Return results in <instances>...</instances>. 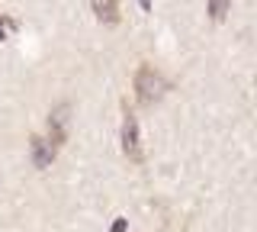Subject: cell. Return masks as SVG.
Instances as JSON below:
<instances>
[{
    "mask_svg": "<svg viewBox=\"0 0 257 232\" xmlns=\"http://www.w3.org/2000/svg\"><path fill=\"white\" fill-rule=\"evenodd\" d=\"M164 91H167V84L161 78V71H155L151 65H142L135 71V97H139V103L151 107V103H158L164 97Z\"/></svg>",
    "mask_w": 257,
    "mask_h": 232,
    "instance_id": "cell-1",
    "label": "cell"
},
{
    "mask_svg": "<svg viewBox=\"0 0 257 232\" xmlns=\"http://www.w3.org/2000/svg\"><path fill=\"white\" fill-rule=\"evenodd\" d=\"M68 126H71V103H58L48 113V142L55 148H61L68 142Z\"/></svg>",
    "mask_w": 257,
    "mask_h": 232,
    "instance_id": "cell-2",
    "label": "cell"
},
{
    "mask_svg": "<svg viewBox=\"0 0 257 232\" xmlns=\"http://www.w3.org/2000/svg\"><path fill=\"white\" fill-rule=\"evenodd\" d=\"M122 151L128 162L139 165L142 162V142H139V119H135L132 113H125L122 119Z\"/></svg>",
    "mask_w": 257,
    "mask_h": 232,
    "instance_id": "cell-3",
    "label": "cell"
},
{
    "mask_svg": "<svg viewBox=\"0 0 257 232\" xmlns=\"http://www.w3.org/2000/svg\"><path fill=\"white\" fill-rule=\"evenodd\" d=\"M29 155H32V165L36 168H48L55 162V155H58V148H55L48 139H42V135H32L29 139Z\"/></svg>",
    "mask_w": 257,
    "mask_h": 232,
    "instance_id": "cell-4",
    "label": "cell"
},
{
    "mask_svg": "<svg viewBox=\"0 0 257 232\" xmlns=\"http://www.w3.org/2000/svg\"><path fill=\"white\" fill-rule=\"evenodd\" d=\"M93 13H96L100 23L116 26V23H119V0H93Z\"/></svg>",
    "mask_w": 257,
    "mask_h": 232,
    "instance_id": "cell-5",
    "label": "cell"
},
{
    "mask_svg": "<svg viewBox=\"0 0 257 232\" xmlns=\"http://www.w3.org/2000/svg\"><path fill=\"white\" fill-rule=\"evenodd\" d=\"M228 7H231V0H209V17H212V23H222Z\"/></svg>",
    "mask_w": 257,
    "mask_h": 232,
    "instance_id": "cell-6",
    "label": "cell"
},
{
    "mask_svg": "<svg viewBox=\"0 0 257 232\" xmlns=\"http://www.w3.org/2000/svg\"><path fill=\"white\" fill-rule=\"evenodd\" d=\"M125 229H128V222H125V219H116V222L109 226V232H125Z\"/></svg>",
    "mask_w": 257,
    "mask_h": 232,
    "instance_id": "cell-7",
    "label": "cell"
},
{
    "mask_svg": "<svg viewBox=\"0 0 257 232\" xmlns=\"http://www.w3.org/2000/svg\"><path fill=\"white\" fill-rule=\"evenodd\" d=\"M139 7H142L145 13H148V10H151V0H139Z\"/></svg>",
    "mask_w": 257,
    "mask_h": 232,
    "instance_id": "cell-8",
    "label": "cell"
},
{
    "mask_svg": "<svg viewBox=\"0 0 257 232\" xmlns=\"http://www.w3.org/2000/svg\"><path fill=\"white\" fill-rule=\"evenodd\" d=\"M4 39H7V29H4V26H0V42H4Z\"/></svg>",
    "mask_w": 257,
    "mask_h": 232,
    "instance_id": "cell-9",
    "label": "cell"
}]
</instances>
